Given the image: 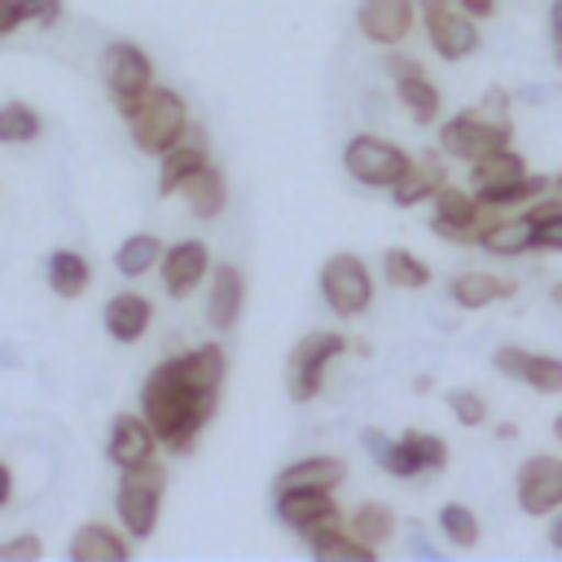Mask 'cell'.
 <instances>
[{"label":"cell","instance_id":"obj_1","mask_svg":"<svg viewBox=\"0 0 562 562\" xmlns=\"http://www.w3.org/2000/svg\"><path fill=\"white\" fill-rule=\"evenodd\" d=\"M215 400H220V395L189 386L167 360H162V364L145 378V386H140V413H145V422H149L158 448H167V452H189V448L198 443L202 426H206L211 413H215Z\"/></svg>","mask_w":562,"mask_h":562},{"label":"cell","instance_id":"obj_2","mask_svg":"<svg viewBox=\"0 0 562 562\" xmlns=\"http://www.w3.org/2000/svg\"><path fill=\"white\" fill-rule=\"evenodd\" d=\"M119 114L132 127V145L140 154H167L176 140L189 136V110L176 88H145L136 101H123Z\"/></svg>","mask_w":562,"mask_h":562},{"label":"cell","instance_id":"obj_3","mask_svg":"<svg viewBox=\"0 0 562 562\" xmlns=\"http://www.w3.org/2000/svg\"><path fill=\"white\" fill-rule=\"evenodd\" d=\"M162 487H167V470L158 465V457L119 470V492H114V514L123 522L127 536L149 540L158 527V509H162Z\"/></svg>","mask_w":562,"mask_h":562},{"label":"cell","instance_id":"obj_4","mask_svg":"<svg viewBox=\"0 0 562 562\" xmlns=\"http://www.w3.org/2000/svg\"><path fill=\"white\" fill-rule=\"evenodd\" d=\"M342 351H347V338L334 334V329H316V334L299 338L294 351H290V360H285V386H290V400H299V404L316 400L329 360H338Z\"/></svg>","mask_w":562,"mask_h":562},{"label":"cell","instance_id":"obj_5","mask_svg":"<svg viewBox=\"0 0 562 562\" xmlns=\"http://www.w3.org/2000/svg\"><path fill=\"white\" fill-rule=\"evenodd\" d=\"M321 299L329 303L334 316H360L369 303H373V277L364 268L360 255H329L325 268H321Z\"/></svg>","mask_w":562,"mask_h":562},{"label":"cell","instance_id":"obj_6","mask_svg":"<svg viewBox=\"0 0 562 562\" xmlns=\"http://www.w3.org/2000/svg\"><path fill=\"white\" fill-rule=\"evenodd\" d=\"M408 158H413V154H404L400 145L382 140V136H369V132H364V136H351L347 149H342L347 176L360 180L364 189H391V184L408 171Z\"/></svg>","mask_w":562,"mask_h":562},{"label":"cell","instance_id":"obj_7","mask_svg":"<svg viewBox=\"0 0 562 562\" xmlns=\"http://www.w3.org/2000/svg\"><path fill=\"white\" fill-rule=\"evenodd\" d=\"M509 132H514V123H492V119H483L479 110H461V114H452V119L439 127V149H443V158L474 162V158H483V154L509 145Z\"/></svg>","mask_w":562,"mask_h":562},{"label":"cell","instance_id":"obj_8","mask_svg":"<svg viewBox=\"0 0 562 562\" xmlns=\"http://www.w3.org/2000/svg\"><path fill=\"white\" fill-rule=\"evenodd\" d=\"M422 22L430 35V48L443 61H461L479 48V26L457 0H422Z\"/></svg>","mask_w":562,"mask_h":562},{"label":"cell","instance_id":"obj_9","mask_svg":"<svg viewBox=\"0 0 562 562\" xmlns=\"http://www.w3.org/2000/svg\"><path fill=\"white\" fill-rule=\"evenodd\" d=\"M430 202H435L430 228H435L439 237H448V241H479V233L492 224V220H487V206H483L474 193H465V189L439 184V189L430 193Z\"/></svg>","mask_w":562,"mask_h":562},{"label":"cell","instance_id":"obj_10","mask_svg":"<svg viewBox=\"0 0 562 562\" xmlns=\"http://www.w3.org/2000/svg\"><path fill=\"white\" fill-rule=\"evenodd\" d=\"M514 492H518L522 514L544 518V514L562 509V457H527L518 465Z\"/></svg>","mask_w":562,"mask_h":562},{"label":"cell","instance_id":"obj_11","mask_svg":"<svg viewBox=\"0 0 562 562\" xmlns=\"http://www.w3.org/2000/svg\"><path fill=\"white\" fill-rule=\"evenodd\" d=\"M101 79H105V88L114 92V101L123 105V101H136V97L154 83V66H149V57H145L136 44L114 40V44H105V53H101Z\"/></svg>","mask_w":562,"mask_h":562},{"label":"cell","instance_id":"obj_12","mask_svg":"<svg viewBox=\"0 0 562 562\" xmlns=\"http://www.w3.org/2000/svg\"><path fill=\"white\" fill-rule=\"evenodd\" d=\"M413 22H417V0H360V9H356L360 35L382 48H400L408 40Z\"/></svg>","mask_w":562,"mask_h":562},{"label":"cell","instance_id":"obj_13","mask_svg":"<svg viewBox=\"0 0 562 562\" xmlns=\"http://www.w3.org/2000/svg\"><path fill=\"white\" fill-rule=\"evenodd\" d=\"M211 268V255H206V241L189 237V241H176V246H162V259H158V272H162V290L171 299H189L198 290V281L206 277Z\"/></svg>","mask_w":562,"mask_h":562},{"label":"cell","instance_id":"obj_14","mask_svg":"<svg viewBox=\"0 0 562 562\" xmlns=\"http://www.w3.org/2000/svg\"><path fill=\"white\" fill-rule=\"evenodd\" d=\"M492 364L518 382H527L540 395H558L562 391V356L549 351H522V347H501L492 351Z\"/></svg>","mask_w":562,"mask_h":562},{"label":"cell","instance_id":"obj_15","mask_svg":"<svg viewBox=\"0 0 562 562\" xmlns=\"http://www.w3.org/2000/svg\"><path fill=\"white\" fill-rule=\"evenodd\" d=\"M439 184H448L443 149H422L417 158H408V171L391 184V198H395V206H417V202H430V193Z\"/></svg>","mask_w":562,"mask_h":562},{"label":"cell","instance_id":"obj_16","mask_svg":"<svg viewBox=\"0 0 562 562\" xmlns=\"http://www.w3.org/2000/svg\"><path fill=\"white\" fill-rule=\"evenodd\" d=\"M154 448H158V439H154V430H149L145 413H119V417H114L105 452H110V461H114L119 470L149 461V457H154Z\"/></svg>","mask_w":562,"mask_h":562},{"label":"cell","instance_id":"obj_17","mask_svg":"<svg viewBox=\"0 0 562 562\" xmlns=\"http://www.w3.org/2000/svg\"><path fill=\"white\" fill-rule=\"evenodd\" d=\"M338 514L334 492H312V487H277V518L285 527H294L299 536H307L321 518Z\"/></svg>","mask_w":562,"mask_h":562},{"label":"cell","instance_id":"obj_18","mask_svg":"<svg viewBox=\"0 0 562 562\" xmlns=\"http://www.w3.org/2000/svg\"><path fill=\"white\" fill-rule=\"evenodd\" d=\"M241 303H246V281L233 263H220L211 268V290H206V321L215 329H233L237 316H241Z\"/></svg>","mask_w":562,"mask_h":562},{"label":"cell","instance_id":"obj_19","mask_svg":"<svg viewBox=\"0 0 562 562\" xmlns=\"http://www.w3.org/2000/svg\"><path fill=\"white\" fill-rule=\"evenodd\" d=\"M105 334L114 338V342H136L145 329H149V316H154V307H149V299L145 294H136V290H123V294H114L110 303H105Z\"/></svg>","mask_w":562,"mask_h":562},{"label":"cell","instance_id":"obj_20","mask_svg":"<svg viewBox=\"0 0 562 562\" xmlns=\"http://www.w3.org/2000/svg\"><path fill=\"white\" fill-rule=\"evenodd\" d=\"M479 246L487 255H501V259H514V255H527L536 250V224L531 215H509V220H492L483 233H479Z\"/></svg>","mask_w":562,"mask_h":562},{"label":"cell","instance_id":"obj_21","mask_svg":"<svg viewBox=\"0 0 562 562\" xmlns=\"http://www.w3.org/2000/svg\"><path fill=\"white\" fill-rule=\"evenodd\" d=\"M347 479L342 457H299L277 474V487H312V492H334Z\"/></svg>","mask_w":562,"mask_h":562},{"label":"cell","instance_id":"obj_22","mask_svg":"<svg viewBox=\"0 0 562 562\" xmlns=\"http://www.w3.org/2000/svg\"><path fill=\"white\" fill-rule=\"evenodd\" d=\"M180 198H184V206H189L198 220H215V215L224 211V202H228V184H224V176H220L211 162H202V167L180 184Z\"/></svg>","mask_w":562,"mask_h":562},{"label":"cell","instance_id":"obj_23","mask_svg":"<svg viewBox=\"0 0 562 562\" xmlns=\"http://www.w3.org/2000/svg\"><path fill=\"white\" fill-rule=\"evenodd\" d=\"M66 553H70L75 562H123V558H127V540H119V536H114L110 527H101V522H83V527L70 536Z\"/></svg>","mask_w":562,"mask_h":562},{"label":"cell","instance_id":"obj_24","mask_svg":"<svg viewBox=\"0 0 562 562\" xmlns=\"http://www.w3.org/2000/svg\"><path fill=\"white\" fill-rule=\"evenodd\" d=\"M448 294H452L457 307L479 312V307H487V303H496V299H509V294H514V281H501V277H492V272H461V277H452Z\"/></svg>","mask_w":562,"mask_h":562},{"label":"cell","instance_id":"obj_25","mask_svg":"<svg viewBox=\"0 0 562 562\" xmlns=\"http://www.w3.org/2000/svg\"><path fill=\"white\" fill-rule=\"evenodd\" d=\"M162 158V167H158V193L162 198H171V193H180V184L206 162V149H202V140H176L167 154H158Z\"/></svg>","mask_w":562,"mask_h":562},{"label":"cell","instance_id":"obj_26","mask_svg":"<svg viewBox=\"0 0 562 562\" xmlns=\"http://www.w3.org/2000/svg\"><path fill=\"white\" fill-rule=\"evenodd\" d=\"M44 277H48V290L57 299H79L88 290V281H92V268H88V259L79 250H53Z\"/></svg>","mask_w":562,"mask_h":562},{"label":"cell","instance_id":"obj_27","mask_svg":"<svg viewBox=\"0 0 562 562\" xmlns=\"http://www.w3.org/2000/svg\"><path fill=\"white\" fill-rule=\"evenodd\" d=\"M307 540V549L316 553V558H342V562H373V553L378 549H369L364 540H356L342 522H334V527H321V531H312V536H303Z\"/></svg>","mask_w":562,"mask_h":562},{"label":"cell","instance_id":"obj_28","mask_svg":"<svg viewBox=\"0 0 562 562\" xmlns=\"http://www.w3.org/2000/svg\"><path fill=\"white\" fill-rule=\"evenodd\" d=\"M360 443H364V448L373 452V461H378L386 474H395V479H417V474H426V470L417 465V457L408 452L404 439H386L382 430H364Z\"/></svg>","mask_w":562,"mask_h":562},{"label":"cell","instance_id":"obj_29","mask_svg":"<svg viewBox=\"0 0 562 562\" xmlns=\"http://www.w3.org/2000/svg\"><path fill=\"white\" fill-rule=\"evenodd\" d=\"M395 97H400V105L408 110V119L413 123H435L439 119V105H443V97H439V88L426 79V75H408V79H395Z\"/></svg>","mask_w":562,"mask_h":562},{"label":"cell","instance_id":"obj_30","mask_svg":"<svg viewBox=\"0 0 562 562\" xmlns=\"http://www.w3.org/2000/svg\"><path fill=\"white\" fill-rule=\"evenodd\" d=\"M553 184L544 180V176H518V180H505V184H483V189H474V198L487 206V211H501V206H527V202H536L540 193H549Z\"/></svg>","mask_w":562,"mask_h":562},{"label":"cell","instance_id":"obj_31","mask_svg":"<svg viewBox=\"0 0 562 562\" xmlns=\"http://www.w3.org/2000/svg\"><path fill=\"white\" fill-rule=\"evenodd\" d=\"M347 531H351L356 540H364L369 549H382V544L395 536V514H391L386 505H378V501H364V505L351 509Z\"/></svg>","mask_w":562,"mask_h":562},{"label":"cell","instance_id":"obj_32","mask_svg":"<svg viewBox=\"0 0 562 562\" xmlns=\"http://www.w3.org/2000/svg\"><path fill=\"white\" fill-rule=\"evenodd\" d=\"M527 215L536 224V250L562 255V193H540L527 202Z\"/></svg>","mask_w":562,"mask_h":562},{"label":"cell","instance_id":"obj_33","mask_svg":"<svg viewBox=\"0 0 562 562\" xmlns=\"http://www.w3.org/2000/svg\"><path fill=\"white\" fill-rule=\"evenodd\" d=\"M158 259H162V241H158L154 233H132V237H123V246L114 250V268H119L123 277H145Z\"/></svg>","mask_w":562,"mask_h":562},{"label":"cell","instance_id":"obj_34","mask_svg":"<svg viewBox=\"0 0 562 562\" xmlns=\"http://www.w3.org/2000/svg\"><path fill=\"white\" fill-rule=\"evenodd\" d=\"M470 171H474V189H483V184H505V180L527 176V162H522L509 145H501V149H492V154L474 158V162H470Z\"/></svg>","mask_w":562,"mask_h":562},{"label":"cell","instance_id":"obj_35","mask_svg":"<svg viewBox=\"0 0 562 562\" xmlns=\"http://www.w3.org/2000/svg\"><path fill=\"white\" fill-rule=\"evenodd\" d=\"M382 277H386L391 285H400V290H422V285L430 281V268H426L413 250L391 246V250L382 255Z\"/></svg>","mask_w":562,"mask_h":562},{"label":"cell","instance_id":"obj_36","mask_svg":"<svg viewBox=\"0 0 562 562\" xmlns=\"http://www.w3.org/2000/svg\"><path fill=\"white\" fill-rule=\"evenodd\" d=\"M40 136V114L26 101L0 105V145H26Z\"/></svg>","mask_w":562,"mask_h":562},{"label":"cell","instance_id":"obj_37","mask_svg":"<svg viewBox=\"0 0 562 562\" xmlns=\"http://www.w3.org/2000/svg\"><path fill=\"white\" fill-rule=\"evenodd\" d=\"M439 531L448 536V544H457V549H470V544H479V518H474V509L470 505H443L439 509Z\"/></svg>","mask_w":562,"mask_h":562},{"label":"cell","instance_id":"obj_38","mask_svg":"<svg viewBox=\"0 0 562 562\" xmlns=\"http://www.w3.org/2000/svg\"><path fill=\"white\" fill-rule=\"evenodd\" d=\"M400 439L408 443V452L417 457L422 470H443L448 465V443L439 435H430V430H404Z\"/></svg>","mask_w":562,"mask_h":562},{"label":"cell","instance_id":"obj_39","mask_svg":"<svg viewBox=\"0 0 562 562\" xmlns=\"http://www.w3.org/2000/svg\"><path fill=\"white\" fill-rule=\"evenodd\" d=\"M448 408L461 426H483L487 422V400L479 391H448Z\"/></svg>","mask_w":562,"mask_h":562},{"label":"cell","instance_id":"obj_40","mask_svg":"<svg viewBox=\"0 0 562 562\" xmlns=\"http://www.w3.org/2000/svg\"><path fill=\"white\" fill-rule=\"evenodd\" d=\"M40 553H44V540L31 536V531H26V536H13V540L0 544V562H35Z\"/></svg>","mask_w":562,"mask_h":562},{"label":"cell","instance_id":"obj_41","mask_svg":"<svg viewBox=\"0 0 562 562\" xmlns=\"http://www.w3.org/2000/svg\"><path fill=\"white\" fill-rule=\"evenodd\" d=\"M18 9H22V22L31 26H53L61 18V0H18Z\"/></svg>","mask_w":562,"mask_h":562},{"label":"cell","instance_id":"obj_42","mask_svg":"<svg viewBox=\"0 0 562 562\" xmlns=\"http://www.w3.org/2000/svg\"><path fill=\"white\" fill-rule=\"evenodd\" d=\"M474 110H479L483 119H492V123H509V92H505V88H487Z\"/></svg>","mask_w":562,"mask_h":562},{"label":"cell","instance_id":"obj_43","mask_svg":"<svg viewBox=\"0 0 562 562\" xmlns=\"http://www.w3.org/2000/svg\"><path fill=\"white\" fill-rule=\"evenodd\" d=\"M386 75L391 79H408V75H426V66L417 57H408V53H391L386 57Z\"/></svg>","mask_w":562,"mask_h":562},{"label":"cell","instance_id":"obj_44","mask_svg":"<svg viewBox=\"0 0 562 562\" xmlns=\"http://www.w3.org/2000/svg\"><path fill=\"white\" fill-rule=\"evenodd\" d=\"M13 26H22V9L18 0H0V35H9Z\"/></svg>","mask_w":562,"mask_h":562},{"label":"cell","instance_id":"obj_45","mask_svg":"<svg viewBox=\"0 0 562 562\" xmlns=\"http://www.w3.org/2000/svg\"><path fill=\"white\" fill-rule=\"evenodd\" d=\"M457 4H461L470 18H487V13L496 9V0H457Z\"/></svg>","mask_w":562,"mask_h":562},{"label":"cell","instance_id":"obj_46","mask_svg":"<svg viewBox=\"0 0 562 562\" xmlns=\"http://www.w3.org/2000/svg\"><path fill=\"white\" fill-rule=\"evenodd\" d=\"M408 549H413V553H422V558H439V549H435V544H430V540H426L422 531H413V540H408Z\"/></svg>","mask_w":562,"mask_h":562},{"label":"cell","instance_id":"obj_47","mask_svg":"<svg viewBox=\"0 0 562 562\" xmlns=\"http://www.w3.org/2000/svg\"><path fill=\"white\" fill-rule=\"evenodd\" d=\"M549 35H553V44H562V0H553V9H549Z\"/></svg>","mask_w":562,"mask_h":562},{"label":"cell","instance_id":"obj_48","mask_svg":"<svg viewBox=\"0 0 562 562\" xmlns=\"http://www.w3.org/2000/svg\"><path fill=\"white\" fill-rule=\"evenodd\" d=\"M9 496H13V474H9V465L0 461V509L9 505Z\"/></svg>","mask_w":562,"mask_h":562},{"label":"cell","instance_id":"obj_49","mask_svg":"<svg viewBox=\"0 0 562 562\" xmlns=\"http://www.w3.org/2000/svg\"><path fill=\"white\" fill-rule=\"evenodd\" d=\"M549 544L562 549V509H553V522H549Z\"/></svg>","mask_w":562,"mask_h":562},{"label":"cell","instance_id":"obj_50","mask_svg":"<svg viewBox=\"0 0 562 562\" xmlns=\"http://www.w3.org/2000/svg\"><path fill=\"white\" fill-rule=\"evenodd\" d=\"M549 299H553V307L562 312V281H553V290H549Z\"/></svg>","mask_w":562,"mask_h":562},{"label":"cell","instance_id":"obj_51","mask_svg":"<svg viewBox=\"0 0 562 562\" xmlns=\"http://www.w3.org/2000/svg\"><path fill=\"white\" fill-rule=\"evenodd\" d=\"M553 439L562 443V413H558V422H553Z\"/></svg>","mask_w":562,"mask_h":562},{"label":"cell","instance_id":"obj_52","mask_svg":"<svg viewBox=\"0 0 562 562\" xmlns=\"http://www.w3.org/2000/svg\"><path fill=\"white\" fill-rule=\"evenodd\" d=\"M553 61H558V66H562V44H553Z\"/></svg>","mask_w":562,"mask_h":562},{"label":"cell","instance_id":"obj_53","mask_svg":"<svg viewBox=\"0 0 562 562\" xmlns=\"http://www.w3.org/2000/svg\"><path fill=\"white\" fill-rule=\"evenodd\" d=\"M549 184H553V189H558V193H562V176H553V180H549Z\"/></svg>","mask_w":562,"mask_h":562}]
</instances>
